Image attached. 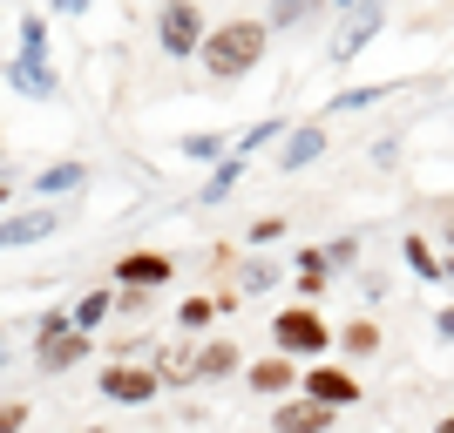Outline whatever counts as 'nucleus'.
<instances>
[{
  "label": "nucleus",
  "mask_w": 454,
  "mask_h": 433,
  "mask_svg": "<svg viewBox=\"0 0 454 433\" xmlns=\"http://www.w3.org/2000/svg\"><path fill=\"white\" fill-rule=\"evenodd\" d=\"M7 204H14V183H7V176H0V210H7Z\"/></svg>",
  "instance_id": "34"
},
{
  "label": "nucleus",
  "mask_w": 454,
  "mask_h": 433,
  "mask_svg": "<svg viewBox=\"0 0 454 433\" xmlns=\"http://www.w3.org/2000/svg\"><path fill=\"white\" fill-rule=\"evenodd\" d=\"M150 373H156V386H197V345H190V339H170L163 352L150 359Z\"/></svg>",
  "instance_id": "13"
},
{
  "label": "nucleus",
  "mask_w": 454,
  "mask_h": 433,
  "mask_svg": "<svg viewBox=\"0 0 454 433\" xmlns=\"http://www.w3.org/2000/svg\"><path fill=\"white\" fill-rule=\"evenodd\" d=\"M89 183V170L82 163H48L41 176H27V197H68V189Z\"/></svg>",
  "instance_id": "19"
},
{
  "label": "nucleus",
  "mask_w": 454,
  "mask_h": 433,
  "mask_svg": "<svg viewBox=\"0 0 454 433\" xmlns=\"http://www.w3.org/2000/svg\"><path fill=\"white\" fill-rule=\"evenodd\" d=\"M333 345H340V352L360 366V359H380V345H387V339H380V325H373V319H346L340 332H333Z\"/></svg>",
  "instance_id": "16"
},
{
  "label": "nucleus",
  "mask_w": 454,
  "mask_h": 433,
  "mask_svg": "<svg viewBox=\"0 0 454 433\" xmlns=\"http://www.w3.org/2000/svg\"><path fill=\"white\" fill-rule=\"evenodd\" d=\"M271 352L292 359V366H299V359H312V366H319V359L333 352V325H325L312 305H285L278 319H271Z\"/></svg>",
  "instance_id": "2"
},
{
  "label": "nucleus",
  "mask_w": 454,
  "mask_h": 433,
  "mask_svg": "<svg viewBox=\"0 0 454 433\" xmlns=\"http://www.w3.org/2000/svg\"><path fill=\"white\" fill-rule=\"evenodd\" d=\"M400 258H407V271H414V278H427V284L441 278V251L427 244V237H400Z\"/></svg>",
  "instance_id": "24"
},
{
  "label": "nucleus",
  "mask_w": 454,
  "mask_h": 433,
  "mask_svg": "<svg viewBox=\"0 0 454 433\" xmlns=\"http://www.w3.org/2000/svg\"><path fill=\"white\" fill-rule=\"evenodd\" d=\"M176 150H184L190 163H217V156L231 150V135H217V129H197V135H184V143H176Z\"/></svg>",
  "instance_id": "25"
},
{
  "label": "nucleus",
  "mask_w": 454,
  "mask_h": 433,
  "mask_svg": "<svg viewBox=\"0 0 454 433\" xmlns=\"http://www.w3.org/2000/svg\"><path fill=\"white\" fill-rule=\"evenodd\" d=\"M210 319H217V305H210V298H184V305H176V325H184V339H197Z\"/></svg>",
  "instance_id": "29"
},
{
  "label": "nucleus",
  "mask_w": 454,
  "mask_h": 433,
  "mask_svg": "<svg viewBox=\"0 0 454 433\" xmlns=\"http://www.w3.org/2000/svg\"><path fill=\"white\" fill-rule=\"evenodd\" d=\"M20 61H48V20L20 14Z\"/></svg>",
  "instance_id": "26"
},
{
  "label": "nucleus",
  "mask_w": 454,
  "mask_h": 433,
  "mask_svg": "<svg viewBox=\"0 0 454 433\" xmlns=\"http://www.w3.org/2000/svg\"><path fill=\"white\" fill-rule=\"evenodd\" d=\"M115 312H122V319H143V312H150V291H115Z\"/></svg>",
  "instance_id": "32"
},
{
  "label": "nucleus",
  "mask_w": 454,
  "mask_h": 433,
  "mask_svg": "<svg viewBox=\"0 0 454 433\" xmlns=\"http://www.w3.org/2000/svg\"><path fill=\"white\" fill-rule=\"evenodd\" d=\"M333 420L325 406H312V399H278L271 406V433H333Z\"/></svg>",
  "instance_id": "12"
},
{
  "label": "nucleus",
  "mask_w": 454,
  "mask_h": 433,
  "mask_svg": "<svg viewBox=\"0 0 454 433\" xmlns=\"http://www.w3.org/2000/svg\"><path fill=\"white\" fill-rule=\"evenodd\" d=\"M434 433H454V414H441V420H434Z\"/></svg>",
  "instance_id": "37"
},
{
  "label": "nucleus",
  "mask_w": 454,
  "mask_h": 433,
  "mask_svg": "<svg viewBox=\"0 0 454 433\" xmlns=\"http://www.w3.org/2000/svg\"><path fill=\"white\" fill-rule=\"evenodd\" d=\"M68 224V210H20V217H7L0 224V251H27V244H41V237H55V230Z\"/></svg>",
  "instance_id": "10"
},
{
  "label": "nucleus",
  "mask_w": 454,
  "mask_h": 433,
  "mask_svg": "<svg viewBox=\"0 0 454 433\" xmlns=\"http://www.w3.org/2000/svg\"><path fill=\"white\" fill-rule=\"evenodd\" d=\"M238 366H245L238 339H204L197 345V386H217V379H231Z\"/></svg>",
  "instance_id": "14"
},
{
  "label": "nucleus",
  "mask_w": 454,
  "mask_h": 433,
  "mask_svg": "<svg viewBox=\"0 0 454 433\" xmlns=\"http://www.w3.org/2000/svg\"><path fill=\"white\" fill-rule=\"evenodd\" d=\"M407 81H366V89H340L333 102H325V115H353V109H366V102H380V95H400Z\"/></svg>",
  "instance_id": "23"
},
{
  "label": "nucleus",
  "mask_w": 454,
  "mask_h": 433,
  "mask_svg": "<svg viewBox=\"0 0 454 433\" xmlns=\"http://www.w3.org/2000/svg\"><path fill=\"white\" fill-rule=\"evenodd\" d=\"M319 258H325V271H353V264H360V230H353V237H333V244H319Z\"/></svg>",
  "instance_id": "28"
},
{
  "label": "nucleus",
  "mask_w": 454,
  "mask_h": 433,
  "mask_svg": "<svg viewBox=\"0 0 454 433\" xmlns=\"http://www.w3.org/2000/svg\"><path fill=\"white\" fill-rule=\"evenodd\" d=\"M285 230H292V217H258V224L245 230V244H251V251H265V244H278Z\"/></svg>",
  "instance_id": "30"
},
{
  "label": "nucleus",
  "mask_w": 454,
  "mask_h": 433,
  "mask_svg": "<svg viewBox=\"0 0 454 433\" xmlns=\"http://www.w3.org/2000/svg\"><path fill=\"white\" fill-rule=\"evenodd\" d=\"M238 176H245V156H217V170H210V183L204 189H197V204H224V197H231V189H238Z\"/></svg>",
  "instance_id": "21"
},
{
  "label": "nucleus",
  "mask_w": 454,
  "mask_h": 433,
  "mask_svg": "<svg viewBox=\"0 0 454 433\" xmlns=\"http://www.w3.org/2000/svg\"><path fill=\"white\" fill-rule=\"evenodd\" d=\"M82 433H109V427H82Z\"/></svg>",
  "instance_id": "38"
},
{
  "label": "nucleus",
  "mask_w": 454,
  "mask_h": 433,
  "mask_svg": "<svg viewBox=\"0 0 454 433\" xmlns=\"http://www.w3.org/2000/svg\"><path fill=\"white\" fill-rule=\"evenodd\" d=\"M319 156H325V122H292V129L278 135V170H285V176L312 170Z\"/></svg>",
  "instance_id": "9"
},
{
  "label": "nucleus",
  "mask_w": 454,
  "mask_h": 433,
  "mask_svg": "<svg viewBox=\"0 0 454 433\" xmlns=\"http://www.w3.org/2000/svg\"><path fill=\"white\" fill-rule=\"evenodd\" d=\"M27 420H35L27 399H0V433H27Z\"/></svg>",
  "instance_id": "31"
},
{
  "label": "nucleus",
  "mask_w": 454,
  "mask_h": 433,
  "mask_svg": "<svg viewBox=\"0 0 454 433\" xmlns=\"http://www.w3.org/2000/svg\"><path fill=\"white\" fill-rule=\"evenodd\" d=\"M204 35H210V20H204L197 0H163V14H156V41H163V55H170V61H190L197 48H204Z\"/></svg>",
  "instance_id": "3"
},
{
  "label": "nucleus",
  "mask_w": 454,
  "mask_h": 433,
  "mask_svg": "<svg viewBox=\"0 0 454 433\" xmlns=\"http://www.w3.org/2000/svg\"><path fill=\"white\" fill-rule=\"evenodd\" d=\"M265 20V35H278V27H299V20H312V7L305 0H271V14H258Z\"/></svg>",
  "instance_id": "27"
},
{
  "label": "nucleus",
  "mask_w": 454,
  "mask_h": 433,
  "mask_svg": "<svg viewBox=\"0 0 454 433\" xmlns=\"http://www.w3.org/2000/svg\"><path fill=\"white\" fill-rule=\"evenodd\" d=\"M441 244H448V251H454V217H448V224H441Z\"/></svg>",
  "instance_id": "36"
},
{
  "label": "nucleus",
  "mask_w": 454,
  "mask_h": 433,
  "mask_svg": "<svg viewBox=\"0 0 454 433\" xmlns=\"http://www.w3.org/2000/svg\"><path fill=\"white\" fill-rule=\"evenodd\" d=\"M434 332H441V339L454 345V305H441V312H434Z\"/></svg>",
  "instance_id": "33"
},
{
  "label": "nucleus",
  "mask_w": 454,
  "mask_h": 433,
  "mask_svg": "<svg viewBox=\"0 0 454 433\" xmlns=\"http://www.w3.org/2000/svg\"><path fill=\"white\" fill-rule=\"evenodd\" d=\"M245 386L258 399H292V393H299V366L278 359V352H265V359H251V366H245Z\"/></svg>",
  "instance_id": "11"
},
{
  "label": "nucleus",
  "mask_w": 454,
  "mask_h": 433,
  "mask_svg": "<svg viewBox=\"0 0 454 433\" xmlns=\"http://www.w3.org/2000/svg\"><path fill=\"white\" fill-rule=\"evenodd\" d=\"M95 386H102V399H115V406H150V399L163 393L143 359H109V366L95 373Z\"/></svg>",
  "instance_id": "4"
},
{
  "label": "nucleus",
  "mask_w": 454,
  "mask_h": 433,
  "mask_svg": "<svg viewBox=\"0 0 454 433\" xmlns=\"http://www.w3.org/2000/svg\"><path fill=\"white\" fill-rule=\"evenodd\" d=\"M380 27H387V7H380V0H360L353 14H340V27H333V48H325V61H333V68L360 61V48L380 35Z\"/></svg>",
  "instance_id": "5"
},
{
  "label": "nucleus",
  "mask_w": 454,
  "mask_h": 433,
  "mask_svg": "<svg viewBox=\"0 0 454 433\" xmlns=\"http://www.w3.org/2000/svg\"><path fill=\"white\" fill-rule=\"evenodd\" d=\"M109 312H115V291H109V284H95V291H82V298L68 305V325H75L82 339H95V325L109 319Z\"/></svg>",
  "instance_id": "18"
},
{
  "label": "nucleus",
  "mask_w": 454,
  "mask_h": 433,
  "mask_svg": "<svg viewBox=\"0 0 454 433\" xmlns=\"http://www.w3.org/2000/svg\"><path fill=\"white\" fill-rule=\"evenodd\" d=\"M89 352H95V339H82L75 325H68V332H55V339H35V373L61 379V373H75Z\"/></svg>",
  "instance_id": "8"
},
{
  "label": "nucleus",
  "mask_w": 454,
  "mask_h": 433,
  "mask_svg": "<svg viewBox=\"0 0 454 433\" xmlns=\"http://www.w3.org/2000/svg\"><path fill=\"white\" fill-rule=\"evenodd\" d=\"M285 129H292V122H285V115H265V122H251L245 135H231V156H245V163H251V156L265 150V143H278Z\"/></svg>",
  "instance_id": "22"
},
{
  "label": "nucleus",
  "mask_w": 454,
  "mask_h": 433,
  "mask_svg": "<svg viewBox=\"0 0 454 433\" xmlns=\"http://www.w3.org/2000/svg\"><path fill=\"white\" fill-rule=\"evenodd\" d=\"M299 399H312V406H325V414H340V406H360V379L346 373V366H305L299 373Z\"/></svg>",
  "instance_id": "6"
},
{
  "label": "nucleus",
  "mask_w": 454,
  "mask_h": 433,
  "mask_svg": "<svg viewBox=\"0 0 454 433\" xmlns=\"http://www.w3.org/2000/svg\"><path fill=\"white\" fill-rule=\"evenodd\" d=\"M0 339H7V325H0Z\"/></svg>",
  "instance_id": "39"
},
{
  "label": "nucleus",
  "mask_w": 454,
  "mask_h": 433,
  "mask_svg": "<svg viewBox=\"0 0 454 433\" xmlns=\"http://www.w3.org/2000/svg\"><path fill=\"white\" fill-rule=\"evenodd\" d=\"M441 278H454V251H441Z\"/></svg>",
  "instance_id": "35"
},
{
  "label": "nucleus",
  "mask_w": 454,
  "mask_h": 433,
  "mask_svg": "<svg viewBox=\"0 0 454 433\" xmlns=\"http://www.w3.org/2000/svg\"><path fill=\"white\" fill-rule=\"evenodd\" d=\"M7 81H14L20 95H35V102H55L61 95V81H55V68H48V61H7Z\"/></svg>",
  "instance_id": "15"
},
{
  "label": "nucleus",
  "mask_w": 454,
  "mask_h": 433,
  "mask_svg": "<svg viewBox=\"0 0 454 433\" xmlns=\"http://www.w3.org/2000/svg\"><path fill=\"white\" fill-rule=\"evenodd\" d=\"M176 264L163 251H122L115 258V291H156V284H170Z\"/></svg>",
  "instance_id": "7"
},
{
  "label": "nucleus",
  "mask_w": 454,
  "mask_h": 433,
  "mask_svg": "<svg viewBox=\"0 0 454 433\" xmlns=\"http://www.w3.org/2000/svg\"><path fill=\"white\" fill-rule=\"evenodd\" d=\"M278 284H285V264H271V258H258V251H251L231 291H238V298H265V291H278Z\"/></svg>",
  "instance_id": "17"
},
{
  "label": "nucleus",
  "mask_w": 454,
  "mask_h": 433,
  "mask_svg": "<svg viewBox=\"0 0 454 433\" xmlns=\"http://www.w3.org/2000/svg\"><path fill=\"white\" fill-rule=\"evenodd\" d=\"M285 278L299 284V298H319L325 284H333V271H325V258H319V244H312V251H299V264H285Z\"/></svg>",
  "instance_id": "20"
},
{
  "label": "nucleus",
  "mask_w": 454,
  "mask_h": 433,
  "mask_svg": "<svg viewBox=\"0 0 454 433\" xmlns=\"http://www.w3.org/2000/svg\"><path fill=\"white\" fill-rule=\"evenodd\" d=\"M265 48H271L265 20H258V14H231V20H217V27L204 35L197 61H204V75H210V81H245L251 68L265 61Z\"/></svg>",
  "instance_id": "1"
}]
</instances>
